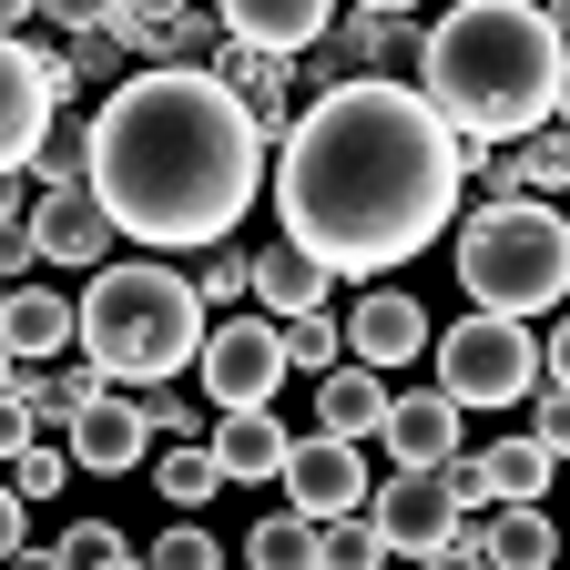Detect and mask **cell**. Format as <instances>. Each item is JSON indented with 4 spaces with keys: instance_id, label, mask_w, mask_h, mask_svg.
<instances>
[{
    "instance_id": "obj_1",
    "label": "cell",
    "mask_w": 570,
    "mask_h": 570,
    "mask_svg": "<svg viewBox=\"0 0 570 570\" xmlns=\"http://www.w3.org/2000/svg\"><path fill=\"white\" fill-rule=\"evenodd\" d=\"M469 184V142L439 122L417 82H346L285 122L275 214L285 245H306L336 275H387L417 245L449 235Z\"/></svg>"
},
{
    "instance_id": "obj_2",
    "label": "cell",
    "mask_w": 570,
    "mask_h": 570,
    "mask_svg": "<svg viewBox=\"0 0 570 570\" xmlns=\"http://www.w3.org/2000/svg\"><path fill=\"white\" fill-rule=\"evenodd\" d=\"M265 184V132L214 71H122L92 112V204L154 255L235 245Z\"/></svg>"
},
{
    "instance_id": "obj_3",
    "label": "cell",
    "mask_w": 570,
    "mask_h": 570,
    "mask_svg": "<svg viewBox=\"0 0 570 570\" xmlns=\"http://www.w3.org/2000/svg\"><path fill=\"white\" fill-rule=\"evenodd\" d=\"M560 71L570 51L540 0H449V21L417 41V92L459 142H520L530 122H550Z\"/></svg>"
},
{
    "instance_id": "obj_4",
    "label": "cell",
    "mask_w": 570,
    "mask_h": 570,
    "mask_svg": "<svg viewBox=\"0 0 570 570\" xmlns=\"http://www.w3.org/2000/svg\"><path fill=\"white\" fill-rule=\"evenodd\" d=\"M204 296L194 275L164 255H132V265H92V296H71V346L92 356L112 387H164L174 367L204 356Z\"/></svg>"
},
{
    "instance_id": "obj_5",
    "label": "cell",
    "mask_w": 570,
    "mask_h": 570,
    "mask_svg": "<svg viewBox=\"0 0 570 570\" xmlns=\"http://www.w3.org/2000/svg\"><path fill=\"white\" fill-rule=\"evenodd\" d=\"M459 285L479 316H540L570 296V214L560 204H479L459 225Z\"/></svg>"
},
{
    "instance_id": "obj_6",
    "label": "cell",
    "mask_w": 570,
    "mask_h": 570,
    "mask_svg": "<svg viewBox=\"0 0 570 570\" xmlns=\"http://www.w3.org/2000/svg\"><path fill=\"white\" fill-rule=\"evenodd\" d=\"M439 346V387L449 407H520L540 387V346L520 316H459L449 336H428Z\"/></svg>"
},
{
    "instance_id": "obj_7",
    "label": "cell",
    "mask_w": 570,
    "mask_h": 570,
    "mask_svg": "<svg viewBox=\"0 0 570 570\" xmlns=\"http://www.w3.org/2000/svg\"><path fill=\"white\" fill-rule=\"evenodd\" d=\"M194 377H204L214 407H275V387H285V326H275V316H225V326H204Z\"/></svg>"
},
{
    "instance_id": "obj_8",
    "label": "cell",
    "mask_w": 570,
    "mask_h": 570,
    "mask_svg": "<svg viewBox=\"0 0 570 570\" xmlns=\"http://www.w3.org/2000/svg\"><path fill=\"white\" fill-rule=\"evenodd\" d=\"M285 510H296V520H346V510H367V449H356V439H326V428H316V439H285Z\"/></svg>"
},
{
    "instance_id": "obj_9",
    "label": "cell",
    "mask_w": 570,
    "mask_h": 570,
    "mask_svg": "<svg viewBox=\"0 0 570 570\" xmlns=\"http://www.w3.org/2000/svg\"><path fill=\"white\" fill-rule=\"evenodd\" d=\"M367 520L387 530V550H407V560H417V550L459 540V520H469V510L449 499V479H439V469H397V479H377V489H367Z\"/></svg>"
},
{
    "instance_id": "obj_10",
    "label": "cell",
    "mask_w": 570,
    "mask_h": 570,
    "mask_svg": "<svg viewBox=\"0 0 570 570\" xmlns=\"http://www.w3.org/2000/svg\"><path fill=\"white\" fill-rule=\"evenodd\" d=\"M31 255L41 265H71V275H92L112 255V214L92 204V184H41L31 194Z\"/></svg>"
},
{
    "instance_id": "obj_11",
    "label": "cell",
    "mask_w": 570,
    "mask_h": 570,
    "mask_svg": "<svg viewBox=\"0 0 570 570\" xmlns=\"http://www.w3.org/2000/svg\"><path fill=\"white\" fill-rule=\"evenodd\" d=\"M61 449H71V469H92V479H122V469H142L154 428H142V407H132L122 387H102V397H82V407H71Z\"/></svg>"
},
{
    "instance_id": "obj_12",
    "label": "cell",
    "mask_w": 570,
    "mask_h": 570,
    "mask_svg": "<svg viewBox=\"0 0 570 570\" xmlns=\"http://www.w3.org/2000/svg\"><path fill=\"white\" fill-rule=\"evenodd\" d=\"M428 336H439V326H428V306L407 296V285H377V296H356V316H346V356H356V367H417V346Z\"/></svg>"
},
{
    "instance_id": "obj_13",
    "label": "cell",
    "mask_w": 570,
    "mask_h": 570,
    "mask_svg": "<svg viewBox=\"0 0 570 570\" xmlns=\"http://www.w3.org/2000/svg\"><path fill=\"white\" fill-rule=\"evenodd\" d=\"M459 540H469L489 570H560V520L540 510V499H489V520H479V530L459 520Z\"/></svg>"
},
{
    "instance_id": "obj_14",
    "label": "cell",
    "mask_w": 570,
    "mask_h": 570,
    "mask_svg": "<svg viewBox=\"0 0 570 570\" xmlns=\"http://www.w3.org/2000/svg\"><path fill=\"white\" fill-rule=\"evenodd\" d=\"M214 21H225V41H245V51H275V61H296L306 41H326L336 0H214Z\"/></svg>"
},
{
    "instance_id": "obj_15",
    "label": "cell",
    "mask_w": 570,
    "mask_h": 570,
    "mask_svg": "<svg viewBox=\"0 0 570 570\" xmlns=\"http://www.w3.org/2000/svg\"><path fill=\"white\" fill-rule=\"evenodd\" d=\"M112 31L132 41L142 71H214V61H225V21L194 11V0H184L174 21H122V11H112Z\"/></svg>"
},
{
    "instance_id": "obj_16",
    "label": "cell",
    "mask_w": 570,
    "mask_h": 570,
    "mask_svg": "<svg viewBox=\"0 0 570 570\" xmlns=\"http://www.w3.org/2000/svg\"><path fill=\"white\" fill-rule=\"evenodd\" d=\"M41 122H51V92L31 71V41H0V174H31Z\"/></svg>"
},
{
    "instance_id": "obj_17",
    "label": "cell",
    "mask_w": 570,
    "mask_h": 570,
    "mask_svg": "<svg viewBox=\"0 0 570 570\" xmlns=\"http://www.w3.org/2000/svg\"><path fill=\"white\" fill-rule=\"evenodd\" d=\"M214 82H225V92L255 112V132H265V142H285V122H296V61H275V51H245V41H225Z\"/></svg>"
},
{
    "instance_id": "obj_18",
    "label": "cell",
    "mask_w": 570,
    "mask_h": 570,
    "mask_svg": "<svg viewBox=\"0 0 570 570\" xmlns=\"http://www.w3.org/2000/svg\"><path fill=\"white\" fill-rule=\"evenodd\" d=\"M255 306L265 316H285V326H296V316H316V306H336V265H316L306 245H255Z\"/></svg>"
},
{
    "instance_id": "obj_19",
    "label": "cell",
    "mask_w": 570,
    "mask_h": 570,
    "mask_svg": "<svg viewBox=\"0 0 570 570\" xmlns=\"http://www.w3.org/2000/svg\"><path fill=\"white\" fill-rule=\"evenodd\" d=\"M377 439L397 449V469H439L449 449H459V407H449V387H407V397H387V428Z\"/></svg>"
},
{
    "instance_id": "obj_20",
    "label": "cell",
    "mask_w": 570,
    "mask_h": 570,
    "mask_svg": "<svg viewBox=\"0 0 570 570\" xmlns=\"http://www.w3.org/2000/svg\"><path fill=\"white\" fill-rule=\"evenodd\" d=\"M0 346H11L21 367H51L71 346V296L61 285H11V296H0Z\"/></svg>"
},
{
    "instance_id": "obj_21",
    "label": "cell",
    "mask_w": 570,
    "mask_h": 570,
    "mask_svg": "<svg viewBox=\"0 0 570 570\" xmlns=\"http://www.w3.org/2000/svg\"><path fill=\"white\" fill-rule=\"evenodd\" d=\"M387 397L397 387L346 356V367H326V387H316V428H326V439H377V428H387Z\"/></svg>"
},
{
    "instance_id": "obj_22",
    "label": "cell",
    "mask_w": 570,
    "mask_h": 570,
    "mask_svg": "<svg viewBox=\"0 0 570 570\" xmlns=\"http://www.w3.org/2000/svg\"><path fill=\"white\" fill-rule=\"evenodd\" d=\"M204 449H214V469H225V479H275V469H285V428H275V407H225Z\"/></svg>"
},
{
    "instance_id": "obj_23",
    "label": "cell",
    "mask_w": 570,
    "mask_h": 570,
    "mask_svg": "<svg viewBox=\"0 0 570 570\" xmlns=\"http://www.w3.org/2000/svg\"><path fill=\"white\" fill-rule=\"evenodd\" d=\"M346 31L367 41V71H377V82H417V11H356Z\"/></svg>"
},
{
    "instance_id": "obj_24",
    "label": "cell",
    "mask_w": 570,
    "mask_h": 570,
    "mask_svg": "<svg viewBox=\"0 0 570 570\" xmlns=\"http://www.w3.org/2000/svg\"><path fill=\"white\" fill-rule=\"evenodd\" d=\"M102 397V367H21V407L31 428H71V407Z\"/></svg>"
},
{
    "instance_id": "obj_25",
    "label": "cell",
    "mask_w": 570,
    "mask_h": 570,
    "mask_svg": "<svg viewBox=\"0 0 570 570\" xmlns=\"http://www.w3.org/2000/svg\"><path fill=\"white\" fill-rule=\"evenodd\" d=\"M154 489H164V510L184 520V510H204L214 489H225V469H214V449H194V439H174L164 459H154Z\"/></svg>"
},
{
    "instance_id": "obj_26",
    "label": "cell",
    "mask_w": 570,
    "mask_h": 570,
    "mask_svg": "<svg viewBox=\"0 0 570 570\" xmlns=\"http://www.w3.org/2000/svg\"><path fill=\"white\" fill-rule=\"evenodd\" d=\"M387 530L367 510H346V520H316V570H387Z\"/></svg>"
},
{
    "instance_id": "obj_27",
    "label": "cell",
    "mask_w": 570,
    "mask_h": 570,
    "mask_svg": "<svg viewBox=\"0 0 570 570\" xmlns=\"http://www.w3.org/2000/svg\"><path fill=\"white\" fill-rule=\"evenodd\" d=\"M31 184H92V122L51 112L41 122V154H31Z\"/></svg>"
},
{
    "instance_id": "obj_28",
    "label": "cell",
    "mask_w": 570,
    "mask_h": 570,
    "mask_svg": "<svg viewBox=\"0 0 570 570\" xmlns=\"http://www.w3.org/2000/svg\"><path fill=\"white\" fill-rule=\"evenodd\" d=\"M510 164H520L530 194H570V122H530V132L510 142Z\"/></svg>"
},
{
    "instance_id": "obj_29",
    "label": "cell",
    "mask_w": 570,
    "mask_h": 570,
    "mask_svg": "<svg viewBox=\"0 0 570 570\" xmlns=\"http://www.w3.org/2000/svg\"><path fill=\"white\" fill-rule=\"evenodd\" d=\"M245 570H316V520H255L245 530Z\"/></svg>"
},
{
    "instance_id": "obj_30",
    "label": "cell",
    "mask_w": 570,
    "mask_h": 570,
    "mask_svg": "<svg viewBox=\"0 0 570 570\" xmlns=\"http://www.w3.org/2000/svg\"><path fill=\"white\" fill-rule=\"evenodd\" d=\"M479 459H489V489H499V499H540L550 469H560L540 439H499V449H479Z\"/></svg>"
},
{
    "instance_id": "obj_31",
    "label": "cell",
    "mask_w": 570,
    "mask_h": 570,
    "mask_svg": "<svg viewBox=\"0 0 570 570\" xmlns=\"http://www.w3.org/2000/svg\"><path fill=\"white\" fill-rule=\"evenodd\" d=\"M194 296H204V316H214V306H245V296H255V255L204 245V255H194Z\"/></svg>"
},
{
    "instance_id": "obj_32",
    "label": "cell",
    "mask_w": 570,
    "mask_h": 570,
    "mask_svg": "<svg viewBox=\"0 0 570 570\" xmlns=\"http://www.w3.org/2000/svg\"><path fill=\"white\" fill-rule=\"evenodd\" d=\"M142 570H225V550H214L204 530H184V520H174V530H154V550H142Z\"/></svg>"
},
{
    "instance_id": "obj_33",
    "label": "cell",
    "mask_w": 570,
    "mask_h": 570,
    "mask_svg": "<svg viewBox=\"0 0 570 570\" xmlns=\"http://www.w3.org/2000/svg\"><path fill=\"white\" fill-rule=\"evenodd\" d=\"M122 61H132V41L102 21V31H82V41H71V82H122Z\"/></svg>"
},
{
    "instance_id": "obj_34",
    "label": "cell",
    "mask_w": 570,
    "mask_h": 570,
    "mask_svg": "<svg viewBox=\"0 0 570 570\" xmlns=\"http://www.w3.org/2000/svg\"><path fill=\"white\" fill-rule=\"evenodd\" d=\"M336 336H346V326H336L326 306L296 316V326H285V367H316V377H326V367H336Z\"/></svg>"
},
{
    "instance_id": "obj_35",
    "label": "cell",
    "mask_w": 570,
    "mask_h": 570,
    "mask_svg": "<svg viewBox=\"0 0 570 570\" xmlns=\"http://www.w3.org/2000/svg\"><path fill=\"white\" fill-rule=\"evenodd\" d=\"M530 439H540L550 459H570V387H560V377L530 387Z\"/></svg>"
},
{
    "instance_id": "obj_36",
    "label": "cell",
    "mask_w": 570,
    "mask_h": 570,
    "mask_svg": "<svg viewBox=\"0 0 570 570\" xmlns=\"http://www.w3.org/2000/svg\"><path fill=\"white\" fill-rule=\"evenodd\" d=\"M0 479H11L21 499H51V489L71 479V449H21V459H11V469H0Z\"/></svg>"
},
{
    "instance_id": "obj_37",
    "label": "cell",
    "mask_w": 570,
    "mask_h": 570,
    "mask_svg": "<svg viewBox=\"0 0 570 570\" xmlns=\"http://www.w3.org/2000/svg\"><path fill=\"white\" fill-rule=\"evenodd\" d=\"M132 407H142V428H154V439H194V397H184L174 377H164V387H142Z\"/></svg>"
},
{
    "instance_id": "obj_38",
    "label": "cell",
    "mask_w": 570,
    "mask_h": 570,
    "mask_svg": "<svg viewBox=\"0 0 570 570\" xmlns=\"http://www.w3.org/2000/svg\"><path fill=\"white\" fill-rule=\"evenodd\" d=\"M112 11H122V0H41V21H51V31H71V41H82V31H102Z\"/></svg>"
},
{
    "instance_id": "obj_39",
    "label": "cell",
    "mask_w": 570,
    "mask_h": 570,
    "mask_svg": "<svg viewBox=\"0 0 570 570\" xmlns=\"http://www.w3.org/2000/svg\"><path fill=\"white\" fill-rule=\"evenodd\" d=\"M61 550H71V570H82V560H112L122 530H112V520H82V530H61Z\"/></svg>"
},
{
    "instance_id": "obj_40",
    "label": "cell",
    "mask_w": 570,
    "mask_h": 570,
    "mask_svg": "<svg viewBox=\"0 0 570 570\" xmlns=\"http://www.w3.org/2000/svg\"><path fill=\"white\" fill-rule=\"evenodd\" d=\"M31 449V407H21V387H0V459H21Z\"/></svg>"
},
{
    "instance_id": "obj_41",
    "label": "cell",
    "mask_w": 570,
    "mask_h": 570,
    "mask_svg": "<svg viewBox=\"0 0 570 570\" xmlns=\"http://www.w3.org/2000/svg\"><path fill=\"white\" fill-rule=\"evenodd\" d=\"M417 570H489V560H479L469 540H439V550H417Z\"/></svg>"
},
{
    "instance_id": "obj_42",
    "label": "cell",
    "mask_w": 570,
    "mask_h": 570,
    "mask_svg": "<svg viewBox=\"0 0 570 570\" xmlns=\"http://www.w3.org/2000/svg\"><path fill=\"white\" fill-rule=\"evenodd\" d=\"M11 570H71V550H61V540H21V550H11Z\"/></svg>"
},
{
    "instance_id": "obj_43",
    "label": "cell",
    "mask_w": 570,
    "mask_h": 570,
    "mask_svg": "<svg viewBox=\"0 0 570 570\" xmlns=\"http://www.w3.org/2000/svg\"><path fill=\"white\" fill-rule=\"evenodd\" d=\"M11 550H21V489L0 479V560H11Z\"/></svg>"
},
{
    "instance_id": "obj_44",
    "label": "cell",
    "mask_w": 570,
    "mask_h": 570,
    "mask_svg": "<svg viewBox=\"0 0 570 570\" xmlns=\"http://www.w3.org/2000/svg\"><path fill=\"white\" fill-rule=\"evenodd\" d=\"M540 377H560V387H570V326L550 336V356H540Z\"/></svg>"
},
{
    "instance_id": "obj_45",
    "label": "cell",
    "mask_w": 570,
    "mask_h": 570,
    "mask_svg": "<svg viewBox=\"0 0 570 570\" xmlns=\"http://www.w3.org/2000/svg\"><path fill=\"white\" fill-rule=\"evenodd\" d=\"M184 0H122V21H174Z\"/></svg>"
},
{
    "instance_id": "obj_46",
    "label": "cell",
    "mask_w": 570,
    "mask_h": 570,
    "mask_svg": "<svg viewBox=\"0 0 570 570\" xmlns=\"http://www.w3.org/2000/svg\"><path fill=\"white\" fill-rule=\"evenodd\" d=\"M21 21H41V0H0V41H11Z\"/></svg>"
},
{
    "instance_id": "obj_47",
    "label": "cell",
    "mask_w": 570,
    "mask_h": 570,
    "mask_svg": "<svg viewBox=\"0 0 570 570\" xmlns=\"http://www.w3.org/2000/svg\"><path fill=\"white\" fill-rule=\"evenodd\" d=\"M540 21L560 31V51H570V0H540Z\"/></svg>"
},
{
    "instance_id": "obj_48",
    "label": "cell",
    "mask_w": 570,
    "mask_h": 570,
    "mask_svg": "<svg viewBox=\"0 0 570 570\" xmlns=\"http://www.w3.org/2000/svg\"><path fill=\"white\" fill-rule=\"evenodd\" d=\"M82 570H142V560H132V550H112V560H82Z\"/></svg>"
},
{
    "instance_id": "obj_49",
    "label": "cell",
    "mask_w": 570,
    "mask_h": 570,
    "mask_svg": "<svg viewBox=\"0 0 570 570\" xmlns=\"http://www.w3.org/2000/svg\"><path fill=\"white\" fill-rule=\"evenodd\" d=\"M550 122H570V71H560V102H550Z\"/></svg>"
},
{
    "instance_id": "obj_50",
    "label": "cell",
    "mask_w": 570,
    "mask_h": 570,
    "mask_svg": "<svg viewBox=\"0 0 570 570\" xmlns=\"http://www.w3.org/2000/svg\"><path fill=\"white\" fill-rule=\"evenodd\" d=\"M356 11H417V0H356Z\"/></svg>"
},
{
    "instance_id": "obj_51",
    "label": "cell",
    "mask_w": 570,
    "mask_h": 570,
    "mask_svg": "<svg viewBox=\"0 0 570 570\" xmlns=\"http://www.w3.org/2000/svg\"><path fill=\"white\" fill-rule=\"evenodd\" d=\"M0 296H11V285H0Z\"/></svg>"
}]
</instances>
